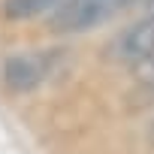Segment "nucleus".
Here are the masks:
<instances>
[{
    "label": "nucleus",
    "instance_id": "f257e3e1",
    "mask_svg": "<svg viewBox=\"0 0 154 154\" xmlns=\"http://www.w3.org/2000/svg\"><path fill=\"white\" fill-rule=\"evenodd\" d=\"M133 0H60L48 12L45 27L51 33H88L121 15Z\"/></svg>",
    "mask_w": 154,
    "mask_h": 154
},
{
    "label": "nucleus",
    "instance_id": "f03ea898",
    "mask_svg": "<svg viewBox=\"0 0 154 154\" xmlns=\"http://www.w3.org/2000/svg\"><path fill=\"white\" fill-rule=\"evenodd\" d=\"M54 60L57 54L54 51H18V54H9L6 63H3V82L9 91L15 94H27L33 88H39L48 75L54 72Z\"/></svg>",
    "mask_w": 154,
    "mask_h": 154
},
{
    "label": "nucleus",
    "instance_id": "7ed1b4c3",
    "mask_svg": "<svg viewBox=\"0 0 154 154\" xmlns=\"http://www.w3.org/2000/svg\"><path fill=\"white\" fill-rule=\"evenodd\" d=\"M109 54L121 63H142L148 57H154V15L136 21L133 27H127L121 36H115V42L109 45Z\"/></svg>",
    "mask_w": 154,
    "mask_h": 154
},
{
    "label": "nucleus",
    "instance_id": "20e7f679",
    "mask_svg": "<svg viewBox=\"0 0 154 154\" xmlns=\"http://www.w3.org/2000/svg\"><path fill=\"white\" fill-rule=\"evenodd\" d=\"M60 0H3L0 3V12H3L9 21H27L36 15H48Z\"/></svg>",
    "mask_w": 154,
    "mask_h": 154
}]
</instances>
